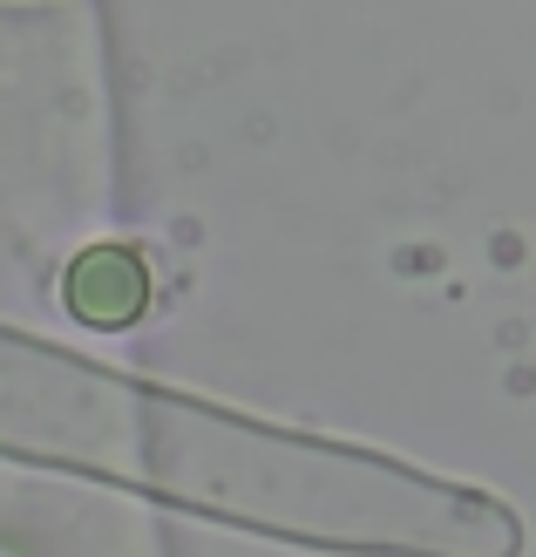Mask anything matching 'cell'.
Returning a JSON list of instances; mask_svg holds the SVG:
<instances>
[{
    "label": "cell",
    "instance_id": "1",
    "mask_svg": "<svg viewBox=\"0 0 536 557\" xmlns=\"http://www.w3.org/2000/svg\"><path fill=\"white\" fill-rule=\"evenodd\" d=\"M62 299L82 326L96 333H123L150 313V265L136 245H89V252L68 259V278H62Z\"/></svg>",
    "mask_w": 536,
    "mask_h": 557
}]
</instances>
